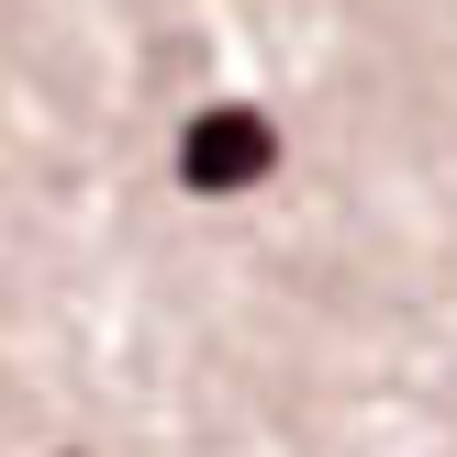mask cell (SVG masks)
Here are the masks:
<instances>
[{
	"instance_id": "obj_1",
	"label": "cell",
	"mask_w": 457,
	"mask_h": 457,
	"mask_svg": "<svg viewBox=\"0 0 457 457\" xmlns=\"http://www.w3.org/2000/svg\"><path fill=\"white\" fill-rule=\"evenodd\" d=\"M279 168V134H268V112H201L190 145H179V179L190 190H245V179Z\"/></svg>"
}]
</instances>
